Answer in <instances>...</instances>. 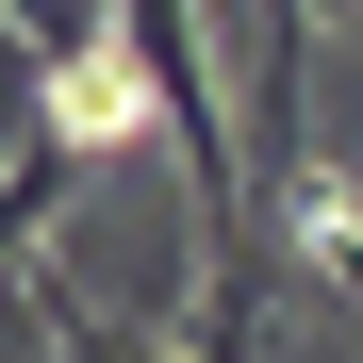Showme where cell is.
<instances>
[{"instance_id":"cell-2","label":"cell","mask_w":363,"mask_h":363,"mask_svg":"<svg viewBox=\"0 0 363 363\" xmlns=\"http://www.w3.org/2000/svg\"><path fill=\"white\" fill-rule=\"evenodd\" d=\"M297 17H363V0H297Z\"/></svg>"},{"instance_id":"cell-1","label":"cell","mask_w":363,"mask_h":363,"mask_svg":"<svg viewBox=\"0 0 363 363\" xmlns=\"http://www.w3.org/2000/svg\"><path fill=\"white\" fill-rule=\"evenodd\" d=\"M50 330H67V281L17 264V281H0V363H50Z\"/></svg>"}]
</instances>
